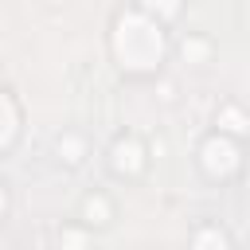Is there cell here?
Wrapping results in <instances>:
<instances>
[{
	"instance_id": "1",
	"label": "cell",
	"mask_w": 250,
	"mask_h": 250,
	"mask_svg": "<svg viewBox=\"0 0 250 250\" xmlns=\"http://www.w3.org/2000/svg\"><path fill=\"white\" fill-rule=\"evenodd\" d=\"M199 250H227V242H223V234H203Z\"/></svg>"
}]
</instances>
